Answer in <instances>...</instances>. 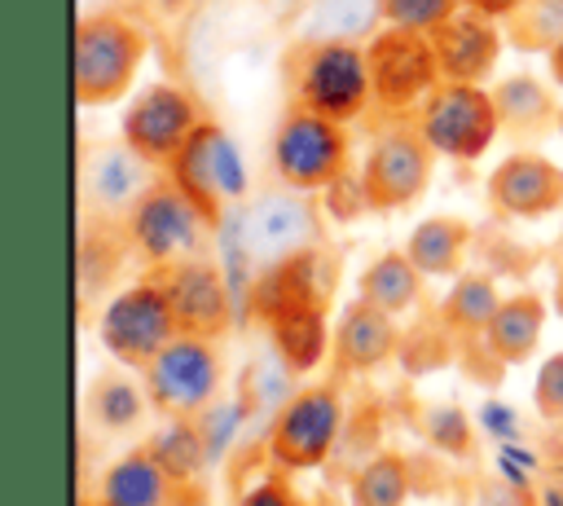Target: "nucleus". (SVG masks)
Here are the masks:
<instances>
[{
	"mask_svg": "<svg viewBox=\"0 0 563 506\" xmlns=\"http://www.w3.org/2000/svg\"><path fill=\"white\" fill-rule=\"evenodd\" d=\"M497 304H501V295L488 273H457L449 295L440 299V326L453 339H484Z\"/></svg>",
	"mask_w": 563,
	"mask_h": 506,
	"instance_id": "nucleus-24",
	"label": "nucleus"
},
{
	"mask_svg": "<svg viewBox=\"0 0 563 506\" xmlns=\"http://www.w3.org/2000/svg\"><path fill=\"white\" fill-rule=\"evenodd\" d=\"M506 40L523 53H550L563 40V0H528L506 18Z\"/></svg>",
	"mask_w": 563,
	"mask_h": 506,
	"instance_id": "nucleus-29",
	"label": "nucleus"
},
{
	"mask_svg": "<svg viewBox=\"0 0 563 506\" xmlns=\"http://www.w3.org/2000/svg\"><path fill=\"white\" fill-rule=\"evenodd\" d=\"M202 123L194 97L176 84H150L132 97V106L123 110V145L136 150L150 167H167L180 145L194 136V128Z\"/></svg>",
	"mask_w": 563,
	"mask_h": 506,
	"instance_id": "nucleus-12",
	"label": "nucleus"
},
{
	"mask_svg": "<svg viewBox=\"0 0 563 506\" xmlns=\"http://www.w3.org/2000/svg\"><path fill=\"white\" fill-rule=\"evenodd\" d=\"M290 101L334 123H352L374 101V79L361 40H308L286 57Z\"/></svg>",
	"mask_w": 563,
	"mask_h": 506,
	"instance_id": "nucleus-1",
	"label": "nucleus"
},
{
	"mask_svg": "<svg viewBox=\"0 0 563 506\" xmlns=\"http://www.w3.org/2000/svg\"><path fill=\"white\" fill-rule=\"evenodd\" d=\"M141 387L150 396V405L167 418H189L202 405L216 400L220 392V352L211 348V339L198 334H176L145 370H141Z\"/></svg>",
	"mask_w": 563,
	"mask_h": 506,
	"instance_id": "nucleus-11",
	"label": "nucleus"
},
{
	"mask_svg": "<svg viewBox=\"0 0 563 506\" xmlns=\"http://www.w3.org/2000/svg\"><path fill=\"white\" fill-rule=\"evenodd\" d=\"M365 62H369V79H374V101L383 110H409L422 106L440 84V57L427 31H409V26H383L365 40Z\"/></svg>",
	"mask_w": 563,
	"mask_h": 506,
	"instance_id": "nucleus-6",
	"label": "nucleus"
},
{
	"mask_svg": "<svg viewBox=\"0 0 563 506\" xmlns=\"http://www.w3.org/2000/svg\"><path fill=\"white\" fill-rule=\"evenodd\" d=\"M409 497V466L400 453H378L352 480V506H405Z\"/></svg>",
	"mask_w": 563,
	"mask_h": 506,
	"instance_id": "nucleus-28",
	"label": "nucleus"
},
{
	"mask_svg": "<svg viewBox=\"0 0 563 506\" xmlns=\"http://www.w3.org/2000/svg\"><path fill=\"white\" fill-rule=\"evenodd\" d=\"M488 207L506 220H541L563 207V167L537 150L506 154L488 176Z\"/></svg>",
	"mask_w": 563,
	"mask_h": 506,
	"instance_id": "nucleus-15",
	"label": "nucleus"
},
{
	"mask_svg": "<svg viewBox=\"0 0 563 506\" xmlns=\"http://www.w3.org/2000/svg\"><path fill=\"white\" fill-rule=\"evenodd\" d=\"M97 506H106V502H97Z\"/></svg>",
	"mask_w": 563,
	"mask_h": 506,
	"instance_id": "nucleus-38",
	"label": "nucleus"
},
{
	"mask_svg": "<svg viewBox=\"0 0 563 506\" xmlns=\"http://www.w3.org/2000/svg\"><path fill=\"white\" fill-rule=\"evenodd\" d=\"M545 66H550V79L563 88V40H559V44L545 53Z\"/></svg>",
	"mask_w": 563,
	"mask_h": 506,
	"instance_id": "nucleus-35",
	"label": "nucleus"
},
{
	"mask_svg": "<svg viewBox=\"0 0 563 506\" xmlns=\"http://www.w3.org/2000/svg\"><path fill=\"white\" fill-rule=\"evenodd\" d=\"M532 405L541 418H554L563 422V352L545 356V365L537 370V383H532Z\"/></svg>",
	"mask_w": 563,
	"mask_h": 506,
	"instance_id": "nucleus-32",
	"label": "nucleus"
},
{
	"mask_svg": "<svg viewBox=\"0 0 563 506\" xmlns=\"http://www.w3.org/2000/svg\"><path fill=\"white\" fill-rule=\"evenodd\" d=\"M405 251L422 277H457L471 251V224L462 216H427L422 224H413Z\"/></svg>",
	"mask_w": 563,
	"mask_h": 506,
	"instance_id": "nucleus-22",
	"label": "nucleus"
},
{
	"mask_svg": "<svg viewBox=\"0 0 563 506\" xmlns=\"http://www.w3.org/2000/svg\"><path fill=\"white\" fill-rule=\"evenodd\" d=\"M238 506H303V502L295 497V488H290L286 480H264V484H255Z\"/></svg>",
	"mask_w": 563,
	"mask_h": 506,
	"instance_id": "nucleus-33",
	"label": "nucleus"
},
{
	"mask_svg": "<svg viewBox=\"0 0 563 506\" xmlns=\"http://www.w3.org/2000/svg\"><path fill=\"white\" fill-rule=\"evenodd\" d=\"M435 57H440V75L453 84H484L501 57V26L497 18H484L475 9H457L449 22H440L431 31Z\"/></svg>",
	"mask_w": 563,
	"mask_h": 506,
	"instance_id": "nucleus-16",
	"label": "nucleus"
},
{
	"mask_svg": "<svg viewBox=\"0 0 563 506\" xmlns=\"http://www.w3.org/2000/svg\"><path fill=\"white\" fill-rule=\"evenodd\" d=\"M435 150L422 136V128L400 123L374 136L365 163H361V185L369 198V211H405L409 202H418L431 185V167H435Z\"/></svg>",
	"mask_w": 563,
	"mask_h": 506,
	"instance_id": "nucleus-10",
	"label": "nucleus"
},
{
	"mask_svg": "<svg viewBox=\"0 0 563 506\" xmlns=\"http://www.w3.org/2000/svg\"><path fill=\"white\" fill-rule=\"evenodd\" d=\"M418 128L431 141L440 158L475 163L497 136H501V114L488 88L479 84H453L444 79L418 110Z\"/></svg>",
	"mask_w": 563,
	"mask_h": 506,
	"instance_id": "nucleus-7",
	"label": "nucleus"
},
{
	"mask_svg": "<svg viewBox=\"0 0 563 506\" xmlns=\"http://www.w3.org/2000/svg\"><path fill=\"white\" fill-rule=\"evenodd\" d=\"M167 488H172V471L150 449L145 453L136 449V453H123L119 462L106 466L97 502H106V506H163Z\"/></svg>",
	"mask_w": 563,
	"mask_h": 506,
	"instance_id": "nucleus-21",
	"label": "nucleus"
},
{
	"mask_svg": "<svg viewBox=\"0 0 563 506\" xmlns=\"http://www.w3.org/2000/svg\"><path fill=\"white\" fill-rule=\"evenodd\" d=\"M207 233H211V220L194 207V198L172 176L150 180L145 194L132 202V211L123 216V238L150 268L202 255Z\"/></svg>",
	"mask_w": 563,
	"mask_h": 506,
	"instance_id": "nucleus-3",
	"label": "nucleus"
},
{
	"mask_svg": "<svg viewBox=\"0 0 563 506\" xmlns=\"http://www.w3.org/2000/svg\"><path fill=\"white\" fill-rule=\"evenodd\" d=\"M150 163L136 154V150H128L123 141L119 145H101L88 163H84V202L92 207V211H101V216H110V211H132V202L145 194V185H150Z\"/></svg>",
	"mask_w": 563,
	"mask_h": 506,
	"instance_id": "nucleus-18",
	"label": "nucleus"
},
{
	"mask_svg": "<svg viewBox=\"0 0 563 506\" xmlns=\"http://www.w3.org/2000/svg\"><path fill=\"white\" fill-rule=\"evenodd\" d=\"M145 405H150L145 387H136L123 374H101L88 387V414H92V422L101 431H128V427H136Z\"/></svg>",
	"mask_w": 563,
	"mask_h": 506,
	"instance_id": "nucleus-26",
	"label": "nucleus"
},
{
	"mask_svg": "<svg viewBox=\"0 0 563 506\" xmlns=\"http://www.w3.org/2000/svg\"><path fill=\"white\" fill-rule=\"evenodd\" d=\"M493 101L501 114V132L510 136H541L559 128V101L537 75H506L493 84Z\"/></svg>",
	"mask_w": 563,
	"mask_h": 506,
	"instance_id": "nucleus-20",
	"label": "nucleus"
},
{
	"mask_svg": "<svg viewBox=\"0 0 563 506\" xmlns=\"http://www.w3.org/2000/svg\"><path fill=\"white\" fill-rule=\"evenodd\" d=\"M339 422H343V405H339L334 387H303L299 396L286 400V409L273 422V436H268L273 462L286 471L321 466L339 436Z\"/></svg>",
	"mask_w": 563,
	"mask_h": 506,
	"instance_id": "nucleus-13",
	"label": "nucleus"
},
{
	"mask_svg": "<svg viewBox=\"0 0 563 506\" xmlns=\"http://www.w3.org/2000/svg\"><path fill=\"white\" fill-rule=\"evenodd\" d=\"M356 295L369 299L374 308L400 317L405 308L418 304V295H422V273H418V264L409 260V251H383V255H374V260L361 268Z\"/></svg>",
	"mask_w": 563,
	"mask_h": 506,
	"instance_id": "nucleus-23",
	"label": "nucleus"
},
{
	"mask_svg": "<svg viewBox=\"0 0 563 506\" xmlns=\"http://www.w3.org/2000/svg\"><path fill=\"white\" fill-rule=\"evenodd\" d=\"M163 176H172L189 198L194 207L211 220V229L224 220V207L238 202L246 194V172H242V158L233 150V141L224 136L220 123L202 119L194 128V136L180 145V154L163 167Z\"/></svg>",
	"mask_w": 563,
	"mask_h": 506,
	"instance_id": "nucleus-9",
	"label": "nucleus"
},
{
	"mask_svg": "<svg viewBox=\"0 0 563 506\" xmlns=\"http://www.w3.org/2000/svg\"><path fill=\"white\" fill-rule=\"evenodd\" d=\"M176 334H180V326H176L172 299H167V290H163L158 277H145V282L119 290L101 308V317H97L101 348L119 365H128V370H145Z\"/></svg>",
	"mask_w": 563,
	"mask_h": 506,
	"instance_id": "nucleus-5",
	"label": "nucleus"
},
{
	"mask_svg": "<svg viewBox=\"0 0 563 506\" xmlns=\"http://www.w3.org/2000/svg\"><path fill=\"white\" fill-rule=\"evenodd\" d=\"M383 18V0H317L308 13V40H365Z\"/></svg>",
	"mask_w": 563,
	"mask_h": 506,
	"instance_id": "nucleus-27",
	"label": "nucleus"
},
{
	"mask_svg": "<svg viewBox=\"0 0 563 506\" xmlns=\"http://www.w3.org/2000/svg\"><path fill=\"white\" fill-rule=\"evenodd\" d=\"M150 453L172 471V480H189V475H198V466L207 462V453H211V449L198 440V431H194V422H189V418H172V422L154 436Z\"/></svg>",
	"mask_w": 563,
	"mask_h": 506,
	"instance_id": "nucleus-30",
	"label": "nucleus"
},
{
	"mask_svg": "<svg viewBox=\"0 0 563 506\" xmlns=\"http://www.w3.org/2000/svg\"><path fill=\"white\" fill-rule=\"evenodd\" d=\"M519 4H528V0H462V9H475V13H484V18H497V22H506Z\"/></svg>",
	"mask_w": 563,
	"mask_h": 506,
	"instance_id": "nucleus-34",
	"label": "nucleus"
},
{
	"mask_svg": "<svg viewBox=\"0 0 563 506\" xmlns=\"http://www.w3.org/2000/svg\"><path fill=\"white\" fill-rule=\"evenodd\" d=\"M400 352V330H396V317L374 308L369 299H352L334 326V361L352 374H365V370H378L387 356Z\"/></svg>",
	"mask_w": 563,
	"mask_h": 506,
	"instance_id": "nucleus-17",
	"label": "nucleus"
},
{
	"mask_svg": "<svg viewBox=\"0 0 563 506\" xmlns=\"http://www.w3.org/2000/svg\"><path fill=\"white\" fill-rule=\"evenodd\" d=\"M154 277L163 282V290L172 299L180 334H198V339H211V343L229 334L233 299H229V286H224V277L211 260H202V255L176 260V264L154 268Z\"/></svg>",
	"mask_w": 563,
	"mask_h": 506,
	"instance_id": "nucleus-14",
	"label": "nucleus"
},
{
	"mask_svg": "<svg viewBox=\"0 0 563 506\" xmlns=\"http://www.w3.org/2000/svg\"><path fill=\"white\" fill-rule=\"evenodd\" d=\"M554 132H559V136H563V106H559V128H554Z\"/></svg>",
	"mask_w": 563,
	"mask_h": 506,
	"instance_id": "nucleus-37",
	"label": "nucleus"
},
{
	"mask_svg": "<svg viewBox=\"0 0 563 506\" xmlns=\"http://www.w3.org/2000/svg\"><path fill=\"white\" fill-rule=\"evenodd\" d=\"M462 9V0H383V22L409 26V31H435Z\"/></svg>",
	"mask_w": 563,
	"mask_h": 506,
	"instance_id": "nucleus-31",
	"label": "nucleus"
},
{
	"mask_svg": "<svg viewBox=\"0 0 563 506\" xmlns=\"http://www.w3.org/2000/svg\"><path fill=\"white\" fill-rule=\"evenodd\" d=\"M550 304H554V312L563 317V264H559V277H554V295H550Z\"/></svg>",
	"mask_w": 563,
	"mask_h": 506,
	"instance_id": "nucleus-36",
	"label": "nucleus"
},
{
	"mask_svg": "<svg viewBox=\"0 0 563 506\" xmlns=\"http://www.w3.org/2000/svg\"><path fill=\"white\" fill-rule=\"evenodd\" d=\"M273 172L282 185L303 194H325L339 176H347V132L343 123L303 110L290 101L273 132Z\"/></svg>",
	"mask_w": 563,
	"mask_h": 506,
	"instance_id": "nucleus-4",
	"label": "nucleus"
},
{
	"mask_svg": "<svg viewBox=\"0 0 563 506\" xmlns=\"http://www.w3.org/2000/svg\"><path fill=\"white\" fill-rule=\"evenodd\" d=\"M541 330H545V304L541 295L532 290H519V295H506L484 330V352L497 361V365H523L537 343H541Z\"/></svg>",
	"mask_w": 563,
	"mask_h": 506,
	"instance_id": "nucleus-19",
	"label": "nucleus"
},
{
	"mask_svg": "<svg viewBox=\"0 0 563 506\" xmlns=\"http://www.w3.org/2000/svg\"><path fill=\"white\" fill-rule=\"evenodd\" d=\"M238 238L255 268H273L321 246V207L303 189H268L242 211Z\"/></svg>",
	"mask_w": 563,
	"mask_h": 506,
	"instance_id": "nucleus-8",
	"label": "nucleus"
},
{
	"mask_svg": "<svg viewBox=\"0 0 563 506\" xmlns=\"http://www.w3.org/2000/svg\"><path fill=\"white\" fill-rule=\"evenodd\" d=\"M273 321V339L277 352L290 361V370H308L321 348H325V321H321V304H299V308H282L268 317Z\"/></svg>",
	"mask_w": 563,
	"mask_h": 506,
	"instance_id": "nucleus-25",
	"label": "nucleus"
},
{
	"mask_svg": "<svg viewBox=\"0 0 563 506\" xmlns=\"http://www.w3.org/2000/svg\"><path fill=\"white\" fill-rule=\"evenodd\" d=\"M141 62H145V35L132 18L114 9H97L75 22L70 88L79 106H110L128 97Z\"/></svg>",
	"mask_w": 563,
	"mask_h": 506,
	"instance_id": "nucleus-2",
	"label": "nucleus"
}]
</instances>
